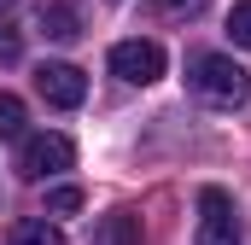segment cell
Wrapping results in <instances>:
<instances>
[{"label": "cell", "instance_id": "cell-1", "mask_svg": "<svg viewBox=\"0 0 251 245\" xmlns=\"http://www.w3.org/2000/svg\"><path fill=\"white\" fill-rule=\"evenodd\" d=\"M187 82H193V94L204 105H216V111H240L251 99V76L228 53H193L187 59Z\"/></svg>", "mask_w": 251, "mask_h": 245}, {"label": "cell", "instance_id": "cell-2", "mask_svg": "<svg viewBox=\"0 0 251 245\" xmlns=\"http://www.w3.org/2000/svg\"><path fill=\"white\" fill-rule=\"evenodd\" d=\"M70 164H76V146H70V134H59V128H41V134H29L18 146V175L24 181H47V175H59Z\"/></svg>", "mask_w": 251, "mask_h": 245}, {"label": "cell", "instance_id": "cell-3", "mask_svg": "<svg viewBox=\"0 0 251 245\" xmlns=\"http://www.w3.org/2000/svg\"><path fill=\"white\" fill-rule=\"evenodd\" d=\"M193 245H240V210L222 187H204L199 193V234Z\"/></svg>", "mask_w": 251, "mask_h": 245}, {"label": "cell", "instance_id": "cell-4", "mask_svg": "<svg viewBox=\"0 0 251 245\" xmlns=\"http://www.w3.org/2000/svg\"><path fill=\"white\" fill-rule=\"evenodd\" d=\"M111 76H123V82H134V88H146V82H158L164 76V47L158 41H117L111 47Z\"/></svg>", "mask_w": 251, "mask_h": 245}, {"label": "cell", "instance_id": "cell-5", "mask_svg": "<svg viewBox=\"0 0 251 245\" xmlns=\"http://www.w3.org/2000/svg\"><path fill=\"white\" fill-rule=\"evenodd\" d=\"M35 94H41L47 105H59V111H76V105L88 99V76H82L76 64H41V70H35Z\"/></svg>", "mask_w": 251, "mask_h": 245}, {"label": "cell", "instance_id": "cell-6", "mask_svg": "<svg viewBox=\"0 0 251 245\" xmlns=\"http://www.w3.org/2000/svg\"><path fill=\"white\" fill-rule=\"evenodd\" d=\"M88 245H140V216H128V210L100 216L94 234H88Z\"/></svg>", "mask_w": 251, "mask_h": 245}, {"label": "cell", "instance_id": "cell-7", "mask_svg": "<svg viewBox=\"0 0 251 245\" xmlns=\"http://www.w3.org/2000/svg\"><path fill=\"white\" fill-rule=\"evenodd\" d=\"M41 29H47L53 41H76V35H82V12H76V0H47V6H41Z\"/></svg>", "mask_w": 251, "mask_h": 245}, {"label": "cell", "instance_id": "cell-8", "mask_svg": "<svg viewBox=\"0 0 251 245\" xmlns=\"http://www.w3.org/2000/svg\"><path fill=\"white\" fill-rule=\"evenodd\" d=\"M6 245H64V234H59V222H47V216H24V222H12Z\"/></svg>", "mask_w": 251, "mask_h": 245}, {"label": "cell", "instance_id": "cell-9", "mask_svg": "<svg viewBox=\"0 0 251 245\" xmlns=\"http://www.w3.org/2000/svg\"><path fill=\"white\" fill-rule=\"evenodd\" d=\"M210 0H146L140 6V18L146 24H187V18H199Z\"/></svg>", "mask_w": 251, "mask_h": 245}, {"label": "cell", "instance_id": "cell-10", "mask_svg": "<svg viewBox=\"0 0 251 245\" xmlns=\"http://www.w3.org/2000/svg\"><path fill=\"white\" fill-rule=\"evenodd\" d=\"M24 134V99L18 94H0V140Z\"/></svg>", "mask_w": 251, "mask_h": 245}, {"label": "cell", "instance_id": "cell-11", "mask_svg": "<svg viewBox=\"0 0 251 245\" xmlns=\"http://www.w3.org/2000/svg\"><path fill=\"white\" fill-rule=\"evenodd\" d=\"M24 59V29L12 18H0V64H18Z\"/></svg>", "mask_w": 251, "mask_h": 245}, {"label": "cell", "instance_id": "cell-12", "mask_svg": "<svg viewBox=\"0 0 251 245\" xmlns=\"http://www.w3.org/2000/svg\"><path fill=\"white\" fill-rule=\"evenodd\" d=\"M228 41H234V47H251V0H240V6L228 12Z\"/></svg>", "mask_w": 251, "mask_h": 245}, {"label": "cell", "instance_id": "cell-13", "mask_svg": "<svg viewBox=\"0 0 251 245\" xmlns=\"http://www.w3.org/2000/svg\"><path fill=\"white\" fill-rule=\"evenodd\" d=\"M47 210H53V216L82 210V187H53V193H47Z\"/></svg>", "mask_w": 251, "mask_h": 245}, {"label": "cell", "instance_id": "cell-14", "mask_svg": "<svg viewBox=\"0 0 251 245\" xmlns=\"http://www.w3.org/2000/svg\"><path fill=\"white\" fill-rule=\"evenodd\" d=\"M6 6H18V0H0V12H6Z\"/></svg>", "mask_w": 251, "mask_h": 245}]
</instances>
